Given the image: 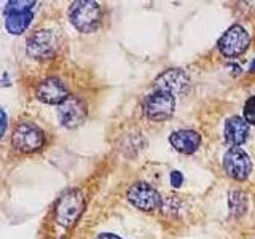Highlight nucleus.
<instances>
[{
    "instance_id": "0eeeda50",
    "label": "nucleus",
    "mask_w": 255,
    "mask_h": 239,
    "mask_svg": "<svg viewBox=\"0 0 255 239\" xmlns=\"http://www.w3.org/2000/svg\"><path fill=\"white\" fill-rule=\"evenodd\" d=\"M58 48V38L51 30H37L27 38V54L34 59H50Z\"/></svg>"
},
{
    "instance_id": "f257e3e1",
    "label": "nucleus",
    "mask_w": 255,
    "mask_h": 239,
    "mask_svg": "<svg viewBox=\"0 0 255 239\" xmlns=\"http://www.w3.org/2000/svg\"><path fill=\"white\" fill-rule=\"evenodd\" d=\"M69 18L75 29L85 32V34H90V32H94L99 27L102 11L99 3L93 2V0H80V2L72 3Z\"/></svg>"
},
{
    "instance_id": "9b49d317",
    "label": "nucleus",
    "mask_w": 255,
    "mask_h": 239,
    "mask_svg": "<svg viewBox=\"0 0 255 239\" xmlns=\"http://www.w3.org/2000/svg\"><path fill=\"white\" fill-rule=\"evenodd\" d=\"M169 142L175 150L180 151V153L191 155L198 150L199 143H201V137H199V134L196 131L180 129V131H175L171 134Z\"/></svg>"
},
{
    "instance_id": "aec40b11",
    "label": "nucleus",
    "mask_w": 255,
    "mask_h": 239,
    "mask_svg": "<svg viewBox=\"0 0 255 239\" xmlns=\"http://www.w3.org/2000/svg\"><path fill=\"white\" fill-rule=\"evenodd\" d=\"M251 70H252V72H255V59H254V62L251 64Z\"/></svg>"
},
{
    "instance_id": "9d476101",
    "label": "nucleus",
    "mask_w": 255,
    "mask_h": 239,
    "mask_svg": "<svg viewBox=\"0 0 255 239\" xmlns=\"http://www.w3.org/2000/svg\"><path fill=\"white\" fill-rule=\"evenodd\" d=\"M37 98L45 104H61L69 98V91L59 78H46L37 86Z\"/></svg>"
},
{
    "instance_id": "1a4fd4ad",
    "label": "nucleus",
    "mask_w": 255,
    "mask_h": 239,
    "mask_svg": "<svg viewBox=\"0 0 255 239\" xmlns=\"http://www.w3.org/2000/svg\"><path fill=\"white\" fill-rule=\"evenodd\" d=\"M86 104L83 99L77 96H69L64 99L58 107V117L62 126L66 127H77L80 126L86 118Z\"/></svg>"
},
{
    "instance_id": "4468645a",
    "label": "nucleus",
    "mask_w": 255,
    "mask_h": 239,
    "mask_svg": "<svg viewBox=\"0 0 255 239\" xmlns=\"http://www.w3.org/2000/svg\"><path fill=\"white\" fill-rule=\"evenodd\" d=\"M32 11L24 13H8L5 14V27L13 35H19L22 32H26L29 24L32 21Z\"/></svg>"
},
{
    "instance_id": "a211bd4d",
    "label": "nucleus",
    "mask_w": 255,
    "mask_h": 239,
    "mask_svg": "<svg viewBox=\"0 0 255 239\" xmlns=\"http://www.w3.org/2000/svg\"><path fill=\"white\" fill-rule=\"evenodd\" d=\"M5 131H6V114L0 109V139H2Z\"/></svg>"
},
{
    "instance_id": "2eb2a0df",
    "label": "nucleus",
    "mask_w": 255,
    "mask_h": 239,
    "mask_svg": "<svg viewBox=\"0 0 255 239\" xmlns=\"http://www.w3.org/2000/svg\"><path fill=\"white\" fill-rule=\"evenodd\" d=\"M35 2L34 0H11L5 6V14L8 13H24V11H32Z\"/></svg>"
},
{
    "instance_id": "dca6fc26",
    "label": "nucleus",
    "mask_w": 255,
    "mask_h": 239,
    "mask_svg": "<svg viewBox=\"0 0 255 239\" xmlns=\"http://www.w3.org/2000/svg\"><path fill=\"white\" fill-rule=\"evenodd\" d=\"M244 120L247 124H254L255 126V96H252L251 99H247L246 106H244Z\"/></svg>"
},
{
    "instance_id": "ddd939ff",
    "label": "nucleus",
    "mask_w": 255,
    "mask_h": 239,
    "mask_svg": "<svg viewBox=\"0 0 255 239\" xmlns=\"http://www.w3.org/2000/svg\"><path fill=\"white\" fill-rule=\"evenodd\" d=\"M187 85V77L179 69H171L156 80V88L161 91H167L175 94L182 91V88Z\"/></svg>"
},
{
    "instance_id": "7ed1b4c3",
    "label": "nucleus",
    "mask_w": 255,
    "mask_h": 239,
    "mask_svg": "<svg viewBox=\"0 0 255 239\" xmlns=\"http://www.w3.org/2000/svg\"><path fill=\"white\" fill-rule=\"evenodd\" d=\"M13 147L22 151V153H32L43 147L45 143V134L40 127L34 123H21L13 132Z\"/></svg>"
},
{
    "instance_id": "f8f14e48",
    "label": "nucleus",
    "mask_w": 255,
    "mask_h": 239,
    "mask_svg": "<svg viewBox=\"0 0 255 239\" xmlns=\"http://www.w3.org/2000/svg\"><path fill=\"white\" fill-rule=\"evenodd\" d=\"M223 135H225V140L230 143V145L238 147L247 140V135H249V124H247V121L241 117H231L225 123Z\"/></svg>"
},
{
    "instance_id": "f3484780",
    "label": "nucleus",
    "mask_w": 255,
    "mask_h": 239,
    "mask_svg": "<svg viewBox=\"0 0 255 239\" xmlns=\"http://www.w3.org/2000/svg\"><path fill=\"white\" fill-rule=\"evenodd\" d=\"M182 182H183V177H182V174L179 171H174L171 174V183H172V187H180L182 185Z\"/></svg>"
},
{
    "instance_id": "423d86ee",
    "label": "nucleus",
    "mask_w": 255,
    "mask_h": 239,
    "mask_svg": "<svg viewBox=\"0 0 255 239\" xmlns=\"http://www.w3.org/2000/svg\"><path fill=\"white\" fill-rule=\"evenodd\" d=\"M128 199L140 211H156L161 206V196L158 191L145 182H137L128 190Z\"/></svg>"
},
{
    "instance_id": "20e7f679",
    "label": "nucleus",
    "mask_w": 255,
    "mask_h": 239,
    "mask_svg": "<svg viewBox=\"0 0 255 239\" xmlns=\"http://www.w3.org/2000/svg\"><path fill=\"white\" fill-rule=\"evenodd\" d=\"M175 99L174 94L156 90L151 93L145 101V114L151 121H164L174 114Z\"/></svg>"
},
{
    "instance_id": "6e6552de",
    "label": "nucleus",
    "mask_w": 255,
    "mask_h": 239,
    "mask_svg": "<svg viewBox=\"0 0 255 239\" xmlns=\"http://www.w3.org/2000/svg\"><path fill=\"white\" fill-rule=\"evenodd\" d=\"M223 167L227 174L235 180H244L252 171V161L243 148L231 147L223 156Z\"/></svg>"
},
{
    "instance_id": "6ab92c4d",
    "label": "nucleus",
    "mask_w": 255,
    "mask_h": 239,
    "mask_svg": "<svg viewBox=\"0 0 255 239\" xmlns=\"http://www.w3.org/2000/svg\"><path fill=\"white\" fill-rule=\"evenodd\" d=\"M96 239H122V238H118L115 235H110V233H104V235H99Z\"/></svg>"
},
{
    "instance_id": "f03ea898",
    "label": "nucleus",
    "mask_w": 255,
    "mask_h": 239,
    "mask_svg": "<svg viewBox=\"0 0 255 239\" xmlns=\"http://www.w3.org/2000/svg\"><path fill=\"white\" fill-rule=\"evenodd\" d=\"M85 199L82 191L69 190L64 193L56 206V220L64 228H72L83 212Z\"/></svg>"
},
{
    "instance_id": "39448f33",
    "label": "nucleus",
    "mask_w": 255,
    "mask_h": 239,
    "mask_svg": "<svg viewBox=\"0 0 255 239\" xmlns=\"http://www.w3.org/2000/svg\"><path fill=\"white\" fill-rule=\"evenodd\" d=\"M251 43V37L247 30L241 26L230 27L219 40V50L227 58H238L241 56Z\"/></svg>"
}]
</instances>
